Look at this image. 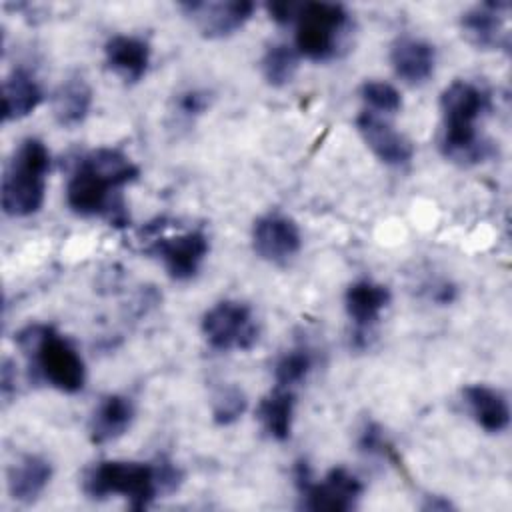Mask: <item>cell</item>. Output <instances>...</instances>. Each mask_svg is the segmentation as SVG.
Listing matches in <instances>:
<instances>
[{"label":"cell","mask_w":512,"mask_h":512,"mask_svg":"<svg viewBox=\"0 0 512 512\" xmlns=\"http://www.w3.org/2000/svg\"><path fill=\"white\" fill-rule=\"evenodd\" d=\"M140 176V168L118 148L102 146L84 154L66 182V204L78 216H102L112 226L130 222L120 190Z\"/></svg>","instance_id":"obj_1"},{"label":"cell","mask_w":512,"mask_h":512,"mask_svg":"<svg viewBox=\"0 0 512 512\" xmlns=\"http://www.w3.org/2000/svg\"><path fill=\"white\" fill-rule=\"evenodd\" d=\"M490 110V96L478 84L468 80H454L440 96L442 154L460 166L484 162L492 154V144L484 140L476 122Z\"/></svg>","instance_id":"obj_2"},{"label":"cell","mask_w":512,"mask_h":512,"mask_svg":"<svg viewBox=\"0 0 512 512\" xmlns=\"http://www.w3.org/2000/svg\"><path fill=\"white\" fill-rule=\"evenodd\" d=\"M16 344L34 374L52 388L76 394L86 382V364L76 346L50 324H28L16 334Z\"/></svg>","instance_id":"obj_3"},{"label":"cell","mask_w":512,"mask_h":512,"mask_svg":"<svg viewBox=\"0 0 512 512\" xmlns=\"http://www.w3.org/2000/svg\"><path fill=\"white\" fill-rule=\"evenodd\" d=\"M50 152L38 138H24L2 176V210L12 218L36 214L44 204Z\"/></svg>","instance_id":"obj_4"},{"label":"cell","mask_w":512,"mask_h":512,"mask_svg":"<svg viewBox=\"0 0 512 512\" xmlns=\"http://www.w3.org/2000/svg\"><path fill=\"white\" fill-rule=\"evenodd\" d=\"M82 490L92 500L120 494L132 510H146L162 494L158 462L100 460L84 472Z\"/></svg>","instance_id":"obj_5"},{"label":"cell","mask_w":512,"mask_h":512,"mask_svg":"<svg viewBox=\"0 0 512 512\" xmlns=\"http://www.w3.org/2000/svg\"><path fill=\"white\" fill-rule=\"evenodd\" d=\"M352 30L348 10L338 2H306L296 16V52L314 62L336 58Z\"/></svg>","instance_id":"obj_6"},{"label":"cell","mask_w":512,"mask_h":512,"mask_svg":"<svg viewBox=\"0 0 512 512\" xmlns=\"http://www.w3.org/2000/svg\"><path fill=\"white\" fill-rule=\"evenodd\" d=\"M294 486L300 496V508L304 510H328L346 512L356 508L364 486L356 474L344 466H336L326 472V476L316 482L306 460H298L292 470Z\"/></svg>","instance_id":"obj_7"},{"label":"cell","mask_w":512,"mask_h":512,"mask_svg":"<svg viewBox=\"0 0 512 512\" xmlns=\"http://www.w3.org/2000/svg\"><path fill=\"white\" fill-rule=\"evenodd\" d=\"M202 336L220 352L250 350L258 342L260 328L248 304L222 300L202 316Z\"/></svg>","instance_id":"obj_8"},{"label":"cell","mask_w":512,"mask_h":512,"mask_svg":"<svg viewBox=\"0 0 512 512\" xmlns=\"http://www.w3.org/2000/svg\"><path fill=\"white\" fill-rule=\"evenodd\" d=\"M148 254L156 256L166 268L168 276L174 280H190L198 274L206 254H208V236L200 230H186L176 236L158 234V228L152 226Z\"/></svg>","instance_id":"obj_9"},{"label":"cell","mask_w":512,"mask_h":512,"mask_svg":"<svg viewBox=\"0 0 512 512\" xmlns=\"http://www.w3.org/2000/svg\"><path fill=\"white\" fill-rule=\"evenodd\" d=\"M302 246V234L298 224L282 214L268 212L256 218L252 226V248L270 264H286L292 260Z\"/></svg>","instance_id":"obj_10"},{"label":"cell","mask_w":512,"mask_h":512,"mask_svg":"<svg viewBox=\"0 0 512 512\" xmlns=\"http://www.w3.org/2000/svg\"><path fill=\"white\" fill-rule=\"evenodd\" d=\"M390 300V288L374 280H356L346 288L344 306L350 322L354 324V346L364 348L368 344L372 328L378 324L380 314L388 308Z\"/></svg>","instance_id":"obj_11"},{"label":"cell","mask_w":512,"mask_h":512,"mask_svg":"<svg viewBox=\"0 0 512 512\" xmlns=\"http://www.w3.org/2000/svg\"><path fill=\"white\" fill-rule=\"evenodd\" d=\"M184 14L196 24L204 38H226L238 32L254 14V2L228 0V2H184Z\"/></svg>","instance_id":"obj_12"},{"label":"cell","mask_w":512,"mask_h":512,"mask_svg":"<svg viewBox=\"0 0 512 512\" xmlns=\"http://www.w3.org/2000/svg\"><path fill=\"white\" fill-rule=\"evenodd\" d=\"M356 128L364 144L372 154L386 166H406L414 156L412 142L400 134L390 122L380 118V114L364 110L356 116Z\"/></svg>","instance_id":"obj_13"},{"label":"cell","mask_w":512,"mask_h":512,"mask_svg":"<svg viewBox=\"0 0 512 512\" xmlns=\"http://www.w3.org/2000/svg\"><path fill=\"white\" fill-rule=\"evenodd\" d=\"M508 8V2H484L470 8L460 18L462 36L480 50H506L510 46V38L504 24Z\"/></svg>","instance_id":"obj_14"},{"label":"cell","mask_w":512,"mask_h":512,"mask_svg":"<svg viewBox=\"0 0 512 512\" xmlns=\"http://www.w3.org/2000/svg\"><path fill=\"white\" fill-rule=\"evenodd\" d=\"M106 66L124 82L142 80L150 66V46L146 40L130 34H114L104 44Z\"/></svg>","instance_id":"obj_15"},{"label":"cell","mask_w":512,"mask_h":512,"mask_svg":"<svg viewBox=\"0 0 512 512\" xmlns=\"http://www.w3.org/2000/svg\"><path fill=\"white\" fill-rule=\"evenodd\" d=\"M390 64L406 84H424L436 66V50L428 40L400 36L390 48Z\"/></svg>","instance_id":"obj_16"},{"label":"cell","mask_w":512,"mask_h":512,"mask_svg":"<svg viewBox=\"0 0 512 512\" xmlns=\"http://www.w3.org/2000/svg\"><path fill=\"white\" fill-rule=\"evenodd\" d=\"M462 400L472 420L486 432H504L510 424V406L506 396L486 384H468L462 388Z\"/></svg>","instance_id":"obj_17"},{"label":"cell","mask_w":512,"mask_h":512,"mask_svg":"<svg viewBox=\"0 0 512 512\" xmlns=\"http://www.w3.org/2000/svg\"><path fill=\"white\" fill-rule=\"evenodd\" d=\"M134 404L128 396L108 394L92 412L88 434L94 444H106L120 438L134 420Z\"/></svg>","instance_id":"obj_18"},{"label":"cell","mask_w":512,"mask_h":512,"mask_svg":"<svg viewBox=\"0 0 512 512\" xmlns=\"http://www.w3.org/2000/svg\"><path fill=\"white\" fill-rule=\"evenodd\" d=\"M44 100L38 80L24 68H14L2 82V118L20 120L30 116Z\"/></svg>","instance_id":"obj_19"},{"label":"cell","mask_w":512,"mask_h":512,"mask_svg":"<svg viewBox=\"0 0 512 512\" xmlns=\"http://www.w3.org/2000/svg\"><path fill=\"white\" fill-rule=\"evenodd\" d=\"M52 478V464L38 456H22L8 472V492L20 504H32L40 498Z\"/></svg>","instance_id":"obj_20"},{"label":"cell","mask_w":512,"mask_h":512,"mask_svg":"<svg viewBox=\"0 0 512 512\" xmlns=\"http://www.w3.org/2000/svg\"><path fill=\"white\" fill-rule=\"evenodd\" d=\"M92 108V88L82 76L66 78L52 98V114L58 126L74 128L82 124Z\"/></svg>","instance_id":"obj_21"},{"label":"cell","mask_w":512,"mask_h":512,"mask_svg":"<svg viewBox=\"0 0 512 512\" xmlns=\"http://www.w3.org/2000/svg\"><path fill=\"white\" fill-rule=\"evenodd\" d=\"M294 390L274 386L258 404L256 418L262 430L278 442L290 438L292 420H294Z\"/></svg>","instance_id":"obj_22"},{"label":"cell","mask_w":512,"mask_h":512,"mask_svg":"<svg viewBox=\"0 0 512 512\" xmlns=\"http://www.w3.org/2000/svg\"><path fill=\"white\" fill-rule=\"evenodd\" d=\"M298 58H300V54L296 52V48H292L284 42L270 44L260 60L264 80L274 88L286 86L288 82H292V78L298 70Z\"/></svg>","instance_id":"obj_23"},{"label":"cell","mask_w":512,"mask_h":512,"mask_svg":"<svg viewBox=\"0 0 512 512\" xmlns=\"http://www.w3.org/2000/svg\"><path fill=\"white\" fill-rule=\"evenodd\" d=\"M314 354L308 346H294L284 352L274 364V382L280 388L294 390L312 372Z\"/></svg>","instance_id":"obj_24"},{"label":"cell","mask_w":512,"mask_h":512,"mask_svg":"<svg viewBox=\"0 0 512 512\" xmlns=\"http://www.w3.org/2000/svg\"><path fill=\"white\" fill-rule=\"evenodd\" d=\"M246 406H248V400L242 388L234 384L222 386L212 398V420L218 426H230L242 418V414L246 412Z\"/></svg>","instance_id":"obj_25"},{"label":"cell","mask_w":512,"mask_h":512,"mask_svg":"<svg viewBox=\"0 0 512 512\" xmlns=\"http://www.w3.org/2000/svg\"><path fill=\"white\" fill-rule=\"evenodd\" d=\"M360 96L372 110H378L376 114H394L402 108L400 92L392 84L382 80H366L360 86Z\"/></svg>","instance_id":"obj_26"},{"label":"cell","mask_w":512,"mask_h":512,"mask_svg":"<svg viewBox=\"0 0 512 512\" xmlns=\"http://www.w3.org/2000/svg\"><path fill=\"white\" fill-rule=\"evenodd\" d=\"M358 448L366 454L382 456V458H388L392 462H398V454H396L392 442L388 440L384 428L376 422H366L364 424V428L360 430V436H358Z\"/></svg>","instance_id":"obj_27"},{"label":"cell","mask_w":512,"mask_h":512,"mask_svg":"<svg viewBox=\"0 0 512 512\" xmlns=\"http://www.w3.org/2000/svg\"><path fill=\"white\" fill-rule=\"evenodd\" d=\"M210 106V94L200 88H188L178 94L176 98V110L180 116L194 118L200 116Z\"/></svg>","instance_id":"obj_28"},{"label":"cell","mask_w":512,"mask_h":512,"mask_svg":"<svg viewBox=\"0 0 512 512\" xmlns=\"http://www.w3.org/2000/svg\"><path fill=\"white\" fill-rule=\"evenodd\" d=\"M300 6L302 4H296V2H290V0H276V2L266 4V12L276 24H290V22L296 20V16L300 12Z\"/></svg>","instance_id":"obj_29"},{"label":"cell","mask_w":512,"mask_h":512,"mask_svg":"<svg viewBox=\"0 0 512 512\" xmlns=\"http://www.w3.org/2000/svg\"><path fill=\"white\" fill-rule=\"evenodd\" d=\"M14 384H16V376L12 378V362L6 358L2 362V396L4 398L10 396V390H12Z\"/></svg>","instance_id":"obj_30"},{"label":"cell","mask_w":512,"mask_h":512,"mask_svg":"<svg viewBox=\"0 0 512 512\" xmlns=\"http://www.w3.org/2000/svg\"><path fill=\"white\" fill-rule=\"evenodd\" d=\"M450 508L454 506L444 496H426V502L422 504V510H450Z\"/></svg>","instance_id":"obj_31"}]
</instances>
